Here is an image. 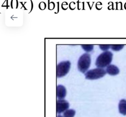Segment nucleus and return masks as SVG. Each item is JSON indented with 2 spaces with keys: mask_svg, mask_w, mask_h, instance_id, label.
Listing matches in <instances>:
<instances>
[{
  "mask_svg": "<svg viewBox=\"0 0 126 117\" xmlns=\"http://www.w3.org/2000/svg\"><path fill=\"white\" fill-rule=\"evenodd\" d=\"M99 48L103 51H107L110 47H111V45L110 44H100L99 45Z\"/></svg>",
  "mask_w": 126,
  "mask_h": 117,
  "instance_id": "obj_12",
  "label": "nucleus"
},
{
  "mask_svg": "<svg viewBox=\"0 0 126 117\" xmlns=\"http://www.w3.org/2000/svg\"><path fill=\"white\" fill-rule=\"evenodd\" d=\"M106 72L102 68H97L87 72L85 75V78L88 79H96L100 78L106 74Z\"/></svg>",
  "mask_w": 126,
  "mask_h": 117,
  "instance_id": "obj_3",
  "label": "nucleus"
},
{
  "mask_svg": "<svg viewBox=\"0 0 126 117\" xmlns=\"http://www.w3.org/2000/svg\"><path fill=\"white\" fill-rule=\"evenodd\" d=\"M119 111L124 116L126 115V100L123 99L120 101L119 103Z\"/></svg>",
  "mask_w": 126,
  "mask_h": 117,
  "instance_id": "obj_8",
  "label": "nucleus"
},
{
  "mask_svg": "<svg viewBox=\"0 0 126 117\" xmlns=\"http://www.w3.org/2000/svg\"><path fill=\"white\" fill-rule=\"evenodd\" d=\"M69 104L67 101L64 100H58L56 103V111L58 114H61L67 110Z\"/></svg>",
  "mask_w": 126,
  "mask_h": 117,
  "instance_id": "obj_5",
  "label": "nucleus"
},
{
  "mask_svg": "<svg viewBox=\"0 0 126 117\" xmlns=\"http://www.w3.org/2000/svg\"><path fill=\"white\" fill-rule=\"evenodd\" d=\"M124 46V44H112L111 45V48L114 51H119Z\"/></svg>",
  "mask_w": 126,
  "mask_h": 117,
  "instance_id": "obj_11",
  "label": "nucleus"
},
{
  "mask_svg": "<svg viewBox=\"0 0 126 117\" xmlns=\"http://www.w3.org/2000/svg\"><path fill=\"white\" fill-rule=\"evenodd\" d=\"M81 46L86 52L91 51L94 48V45L91 44H82L81 45Z\"/></svg>",
  "mask_w": 126,
  "mask_h": 117,
  "instance_id": "obj_10",
  "label": "nucleus"
},
{
  "mask_svg": "<svg viewBox=\"0 0 126 117\" xmlns=\"http://www.w3.org/2000/svg\"><path fill=\"white\" fill-rule=\"evenodd\" d=\"M75 114V111L72 109L67 110L63 113L64 117H73Z\"/></svg>",
  "mask_w": 126,
  "mask_h": 117,
  "instance_id": "obj_9",
  "label": "nucleus"
},
{
  "mask_svg": "<svg viewBox=\"0 0 126 117\" xmlns=\"http://www.w3.org/2000/svg\"><path fill=\"white\" fill-rule=\"evenodd\" d=\"M71 63L69 61H63L57 66L56 75L58 78H61L66 75L69 71Z\"/></svg>",
  "mask_w": 126,
  "mask_h": 117,
  "instance_id": "obj_4",
  "label": "nucleus"
},
{
  "mask_svg": "<svg viewBox=\"0 0 126 117\" xmlns=\"http://www.w3.org/2000/svg\"><path fill=\"white\" fill-rule=\"evenodd\" d=\"M57 117H62V116H61V115H59V116H58Z\"/></svg>",
  "mask_w": 126,
  "mask_h": 117,
  "instance_id": "obj_13",
  "label": "nucleus"
},
{
  "mask_svg": "<svg viewBox=\"0 0 126 117\" xmlns=\"http://www.w3.org/2000/svg\"><path fill=\"white\" fill-rule=\"evenodd\" d=\"M112 57L113 54L111 51H104L97 57L95 62V65L99 68L108 66L112 61Z\"/></svg>",
  "mask_w": 126,
  "mask_h": 117,
  "instance_id": "obj_1",
  "label": "nucleus"
},
{
  "mask_svg": "<svg viewBox=\"0 0 126 117\" xmlns=\"http://www.w3.org/2000/svg\"><path fill=\"white\" fill-rule=\"evenodd\" d=\"M91 64V56L88 53H84L81 56L78 60L77 67L78 70L84 73L89 69Z\"/></svg>",
  "mask_w": 126,
  "mask_h": 117,
  "instance_id": "obj_2",
  "label": "nucleus"
},
{
  "mask_svg": "<svg viewBox=\"0 0 126 117\" xmlns=\"http://www.w3.org/2000/svg\"><path fill=\"white\" fill-rule=\"evenodd\" d=\"M106 72L111 76H115L119 73L120 71L117 66L114 65H109L107 67Z\"/></svg>",
  "mask_w": 126,
  "mask_h": 117,
  "instance_id": "obj_7",
  "label": "nucleus"
},
{
  "mask_svg": "<svg viewBox=\"0 0 126 117\" xmlns=\"http://www.w3.org/2000/svg\"><path fill=\"white\" fill-rule=\"evenodd\" d=\"M57 97L60 100L63 99L66 96V90L65 87L62 85H58L56 90Z\"/></svg>",
  "mask_w": 126,
  "mask_h": 117,
  "instance_id": "obj_6",
  "label": "nucleus"
}]
</instances>
